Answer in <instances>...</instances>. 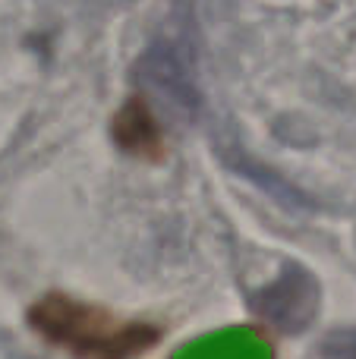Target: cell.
Instances as JSON below:
<instances>
[{
  "instance_id": "obj_2",
  "label": "cell",
  "mask_w": 356,
  "mask_h": 359,
  "mask_svg": "<svg viewBox=\"0 0 356 359\" xmlns=\"http://www.w3.org/2000/svg\"><path fill=\"white\" fill-rule=\"evenodd\" d=\"M111 136L120 151L139 158V161H161L167 155V139H164L161 123L149 107V101L139 98V95H132L117 111L111 123Z\"/></svg>"
},
{
  "instance_id": "obj_1",
  "label": "cell",
  "mask_w": 356,
  "mask_h": 359,
  "mask_svg": "<svg viewBox=\"0 0 356 359\" xmlns=\"http://www.w3.org/2000/svg\"><path fill=\"white\" fill-rule=\"evenodd\" d=\"M29 325L73 359H139L161 337L155 325L126 322L67 293H48L38 299L29 309Z\"/></svg>"
}]
</instances>
